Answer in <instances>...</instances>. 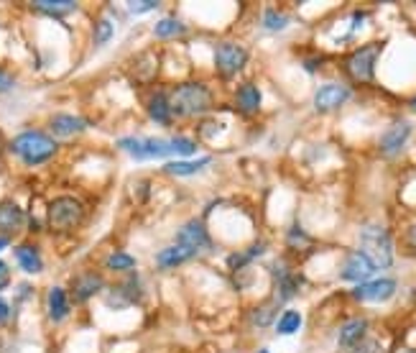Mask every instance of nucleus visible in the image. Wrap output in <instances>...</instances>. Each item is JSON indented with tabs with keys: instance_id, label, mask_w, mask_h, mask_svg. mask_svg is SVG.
I'll return each mask as SVG.
<instances>
[{
	"instance_id": "obj_1",
	"label": "nucleus",
	"mask_w": 416,
	"mask_h": 353,
	"mask_svg": "<svg viewBox=\"0 0 416 353\" xmlns=\"http://www.w3.org/2000/svg\"><path fill=\"white\" fill-rule=\"evenodd\" d=\"M171 118L189 120V118H205L212 110V90L209 85L186 80L171 87L169 92Z\"/></svg>"
},
{
	"instance_id": "obj_2",
	"label": "nucleus",
	"mask_w": 416,
	"mask_h": 353,
	"mask_svg": "<svg viewBox=\"0 0 416 353\" xmlns=\"http://www.w3.org/2000/svg\"><path fill=\"white\" fill-rule=\"evenodd\" d=\"M59 151V143L57 138H52V134H44V131H36V128H29V131H21L18 136H13L10 141V154L15 159H21V164L26 166H41L46 161H52Z\"/></svg>"
},
{
	"instance_id": "obj_3",
	"label": "nucleus",
	"mask_w": 416,
	"mask_h": 353,
	"mask_svg": "<svg viewBox=\"0 0 416 353\" xmlns=\"http://www.w3.org/2000/svg\"><path fill=\"white\" fill-rule=\"evenodd\" d=\"M360 240V254L378 269H391L394 266V236L380 223H365L357 233Z\"/></svg>"
},
{
	"instance_id": "obj_4",
	"label": "nucleus",
	"mask_w": 416,
	"mask_h": 353,
	"mask_svg": "<svg viewBox=\"0 0 416 353\" xmlns=\"http://www.w3.org/2000/svg\"><path fill=\"white\" fill-rule=\"evenodd\" d=\"M84 220V205L77 197L61 195L54 197L46 208V223L54 233H72Z\"/></svg>"
},
{
	"instance_id": "obj_5",
	"label": "nucleus",
	"mask_w": 416,
	"mask_h": 353,
	"mask_svg": "<svg viewBox=\"0 0 416 353\" xmlns=\"http://www.w3.org/2000/svg\"><path fill=\"white\" fill-rule=\"evenodd\" d=\"M380 49H383L380 41H371V44L352 49L345 59V75L357 85H371L376 80V62L380 57Z\"/></svg>"
},
{
	"instance_id": "obj_6",
	"label": "nucleus",
	"mask_w": 416,
	"mask_h": 353,
	"mask_svg": "<svg viewBox=\"0 0 416 353\" xmlns=\"http://www.w3.org/2000/svg\"><path fill=\"white\" fill-rule=\"evenodd\" d=\"M118 149H123L135 161H154V159L174 157L169 138H156V136H149V138L123 136V138H118Z\"/></svg>"
},
{
	"instance_id": "obj_7",
	"label": "nucleus",
	"mask_w": 416,
	"mask_h": 353,
	"mask_svg": "<svg viewBox=\"0 0 416 353\" xmlns=\"http://www.w3.org/2000/svg\"><path fill=\"white\" fill-rule=\"evenodd\" d=\"M212 57H215L217 75L223 77V80L238 77L246 69L248 59H251L248 49L240 41H220V44H215V54Z\"/></svg>"
},
{
	"instance_id": "obj_8",
	"label": "nucleus",
	"mask_w": 416,
	"mask_h": 353,
	"mask_svg": "<svg viewBox=\"0 0 416 353\" xmlns=\"http://www.w3.org/2000/svg\"><path fill=\"white\" fill-rule=\"evenodd\" d=\"M174 243L181 246V248H186L194 259L215 248V240H212V236H209L207 226H205V220L202 218L186 220L184 226L177 231V236H174Z\"/></svg>"
},
{
	"instance_id": "obj_9",
	"label": "nucleus",
	"mask_w": 416,
	"mask_h": 353,
	"mask_svg": "<svg viewBox=\"0 0 416 353\" xmlns=\"http://www.w3.org/2000/svg\"><path fill=\"white\" fill-rule=\"evenodd\" d=\"M271 274H274V282H276V297L274 300L278 305H286L289 300H294L299 294V289L304 287V277L294 271L289 266L286 259H278V261L271 264Z\"/></svg>"
},
{
	"instance_id": "obj_10",
	"label": "nucleus",
	"mask_w": 416,
	"mask_h": 353,
	"mask_svg": "<svg viewBox=\"0 0 416 353\" xmlns=\"http://www.w3.org/2000/svg\"><path fill=\"white\" fill-rule=\"evenodd\" d=\"M143 297V284H141V277L138 274H128L123 282L118 284H112L105 294V305L110 310H126V308H133L138 305Z\"/></svg>"
},
{
	"instance_id": "obj_11",
	"label": "nucleus",
	"mask_w": 416,
	"mask_h": 353,
	"mask_svg": "<svg viewBox=\"0 0 416 353\" xmlns=\"http://www.w3.org/2000/svg\"><path fill=\"white\" fill-rule=\"evenodd\" d=\"M411 134H414V123H411L409 118H396L394 123L383 131V136H380V141H378L380 157H388V159L399 157L403 151V146L409 143Z\"/></svg>"
},
{
	"instance_id": "obj_12",
	"label": "nucleus",
	"mask_w": 416,
	"mask_h": 353,
	"mask_svg": "<svg viewBox=\"0 0 416 353\" xmlns=\"http://www.w3.org/2000/svg\"><path fill=\"white\" fill-rule=\"evenodd\" d=\"M350 98H352V90L345 82H325L314 92V110L317 113H334Z\"/></svg>"
},
{
	"instance_id": "obj_13",
	"label": "nucleus",
	"mask_w": 416,
	"mask_h": 353,
	"mask_svg": "<svg viewBox=\"0 0 416 353\" xmlns=\"http://www.w3.org/2000/svg\"><path fill=\"white\" fill-rule=\"evenodd\" d=\"M399 284H396V279L391 277H383V279H371V282H365V284H357L350 297L355 302H371V305H378V302H388L391 297L396 294Z\"/></svg>"
},
{
	"instance_id": "obj_14",
	"label": "nucleus",
	"mask_w": 416,
	"mask_h": 353,
	"mask_svg": "<svg viewBox=\"0 0 416 353\" xmlns=\"http://www.w3.org/2000/svg\"><path fill=\"white\" fill-rule=\"evenodd\" d=\"M105 289V277L100 271H80L72 284H69V300H75L77 305H84L89 302L95 294H100Z\"/></svg>"
},
{
	"instance_id": "obj_15",
	"label": "nucleus",
	"mask_w": 416,
	"mask_h": 353,
	"mask_svg": "<svg viewBox=\"0 0 416 353\" xmlns=\"http://www.w3.org/2000/svg\"><path fill=\"white\" fill-rule=\"evenodd\" d=\"M368 331H371L368 317H350V320H345L340 325V331H337V346H340V351L342 353L355 351L360 343L368 340Z\"/></svg>"
},
{
	"instance_id": "obj_16",
	"label": "nucleus",
	"mask_w": 416,
	"mask_h": 353,
	"mask_svg": "<svg viewBox=\"0 0 416 353\" xmlns=\"http://www.w3.org/2000/svg\"><path fill=\"white\" fill-rule=\"evenodd\" d=\"M371 274H376V266H373L360 251H350L340 266V277L345 279V282H352V284L371 282Z\"/></svg>"
},
{
	"instance_id": "obj_17",
	"label": "nucleus",
	"mask_w": 416,
	"mask_h": 353,
	"mask_svg": "<svg viewBox=\"0 0 416 353\" xmlns=\"http://www.w3.org/2000/svg\"><path fill=\"white\" fill-rule=\"evenodd\" d=\"M49 131H52V138H72V136H80L87 131V120L82 115L57 113L49 118Z\"/></svg>"
},
{
	"instance_id": "obj_18",
	"label": "nucleus",
	"mask_w": 416,
	"mask_h": 353,
	"mask_svg": "<svg viewBox=\"0 0 416 353\" xmlns=\"http://www.w3.org/2000/svg\"><path fill=\"white\" fill-rule=\"evenodd\" d=\"M29 215L23 212V208L13 200H0V233L10 238L13 233H18L26 226Z\"/></svg>"
},
{
	"instance_id": "obj_19",
	"label": "nucleus",
	"mask_w": 416,
	"mask_h": 353,
	"mask_svg": "<svg viewBox=\"0 0 416 353\" xmlns=\"http://www.w3.org/2000/svg\"><path fill=\"white\" fill-rule=\"evenodd\" d=\"M260 103H263V95H260V87L255 82H243L238 85L235 90V110L243 115H258Z\"/></svg>"
},
{
	"instance_id": "obj_20",
	"label": "nucleus",
	"mask_w": 416,
	"mask_h": 353,
	"mask_svg": "<svg viewBox=\"0 0 416 353\" xmlns=\"http://www.w3.org/2000/svg\"><path fill=\"white\" fill-rule=\"evenodd\" d=\"M46 310H49V320L52 323H64L69 317L72 302H69V292L64 287H52L46 294Z\"/></svg>"
},
{
	"instance_id": "obj_21",
	"label": "nucleus",
	"mask_w": 416,
	"mask_h": 353,
	"mask_svg": "<svg viewBox=\"0 0 416 353\" xmlns=\"http://www.w3.org/2000/svg\"><path fill=\"white\" fill-rule=\"evenodd\" d=\"M13 256L18 266H21L26 274H41L44 271V259H41V251L34 243H18L13 248Z\"/></svg>"
},
{
	"instance_id": "obj_22",
	"label": "nucleus",
	"mask_w": 416,
	"mask_h": 353,
	"mask_svg": "<svg viewBox=\"0 0 416 353\" xmlns=\"http://www.w3.org/2000/svg\"><path fill=\"white\" fill-rule=\"evenodd\" d=\"M146 110H149V118L156 126H171L174 123L169 106V92H154L149 98V103H146Z\"/></svg>"
},
{
	"instance_id": "obj_23",
	"label": "nucleus",
	"mask_w": 416,
	"mask_h": 353,
	"mask_svg": "<svg viewBox=\"0 0 416 353\" xmlns=\"http://www.w3.org/2000/svg\"><path fill=\"white\" fill-rule=\"evenodd\" d=\"M77 8H80V3H75V0H36V3H31V10H36L41 15H52V18L75 13Z\"/></svg>"
},
{
	"instance_id": "obj_24",
	"label": "nucleus",
	"mask_w": 416,
	"mask_h": 353,
	"mask_svg": "<svg viewBox=\"0 0 416 353\" xmlns=\"http://www.w3.org/2000/svg\"><path fill=\"white\" fill-rule=\"evenodd\" d=\"M194 256L186 251V248L177 246V243H171V246L161 248L156 254V266L158 269H177V266H181V264L192 261Z\"/></svg>"
},
{
	"instance_id": "obj_25",
	"label": "nucleus",
	"mask_w": 416,
	"mask_h": 353,
	"mask_svg": "<svg viewBox=\"0 0 416 353\" xmlns=\"http://www.w3.org/2000/svg\"><path fill=\"white\" fill-rule=\"evenodd\" d=\"M268 248V243L266 240H255L253 246H248L246 251H235V254H230L228 256V269L230 271H240V269H246L248 264L251 261H255L263 251Z\"/></svg>"
},
{
	"instance_id": "obj_26",
	"label": "nucleus",
	"mask_w": 416,
	"mask_h": 353,
	"mask_svg": "<svg viewBox=\"0 0 416 353\" xmlns=\"http://www.w3.org/2000/svg\"><path fill=\"white\" fill-rule=\"evenodd\" d=\"M209 161H212L209 157H202L197 161H169L164 166V172L171 174V177H192V174L202 172L205 166H209Z\"/></svg>"
},
{
	"instance_id": "obj_27",
	"label": "nucleus",
	"mask_w": 416,
	"mask_h": 353,
	"mask_svg": "<svg viewBox=\"0 0 416 353\" xmlns=\"http://www.w3.org/2000/svg\"><path fill=\"white\" fill-rule=\"evenodd\" d=\"M184 34H186V23L179 21V18H174V15H169V18H161V21H156V26H154V36L161 38V41H166V38L184 36Z\"/></svg>"
},
{
	"instance_id": "obj_28",
	"label": "nucleus",
	"mask_w": 416,
	"mask_h": 353,
	"mask_svg": "<svg viewBox=\"0 0 416 353\" xmlns=\"http://www.w3.org/2000/svg\"><path fill=\"white\" fill-rule=\"evenodd\" d=\"M286 246H289V251H294V254H304V251H309V248L314 246V240L299 223H294V226L289 228V233H286Z\"/></svg>"
},
{
	"instance_id": "obj_29",
	"label": "nucleus",
	"mask_w": 416,
	"mask_h": 353,
	"mask_svg": "<svg viewBox=\"0 0 416 353\" xmlns=\"http://www.w3.org/2000/svg\"><path fill=\"white\" fill-rule=\"evenodd\" d=\"M278 302L271 300V302H263V305H258V308H253L251 312V320L253 325H258V328H268V325L276 323V315H278Z\"/></svg>"
},
{
	"instance_id": "obj_30",
	"label": "nucleus",
	"mask_w": 416,
	"mask_h": 353,
	"mask_svg": "<svg viewBox=\"0 0 416 353\" xmlns=\"http://www.w3.org/2000/svg\"><path fill=\"white\" fill-rule=\"evenodd\" d=\"M299 328H302V312L299 310H286L276 320V333L278 336H294V333H299Z\"/></svg>"
},
{
	"instance_id": "obj_31",
	"label": "nucleus",
	"mask_w": 416,
	"mask_h": 353,
	"mask_svg": "<svg viewBox=\"0 0 416 353\" xmlns=\"http://www.w3.org/2000/svg\"><path fill=\"white\" fill-rule=\"evenodd\" d=\"M263 29L266 31H283L286 26H289V21H291V15L286 13V10H278V8H266L263 10Z\"/></svg>"
},
{
	"instance_id": "obj_32",
	"label": "nucleus",
	"mask_w": 416,
	"mask_h": 353,
	"mask_svg": "<svg viewBox=\"0 0 416 353\" xmlns=\"http://www.w3.org/2000/svg\"><path fill=\"white\" fill-rule=\"evenodd\" d=\"M105 266L110 271H133L138 266V261L131 254H126V251H115V254L105 259Z\"/></svg>"
},
{
	"instance_id": "obj_33",
	"label": "nucleus",
	"mask_w": 416,
	"mask_h": 353,
	"mask_svg": "<svg viewBox=\"0 0 416 353\" xmlns=\"http://www.w3.org/2000/svg\"><path fill=\"white\" fill-rule=\"evenodd\" d=\"M112 36H115V23H112L110 18H100V21L95 23V31H92L95 46H105Z\"/></svg>"
},
{
	"instance_id": "obj_34",
	"label": "nucleus",
	"mask_w": 416,
	"mask_h": 353,
	"mask_svg": "<svg viewBox=\"0 0 416 353\" xmlns=\"http://www.w3.org/2000/svg\"><path fill=\"white\" fill-rule=\"evenodd\" d=\"M169 141H171V151L179 154V157H194L197 154V141L189 138V136H174Z\"/></svg>"
},
{
	"instance_id": "obj_35",
	"label": "nucleus",
	"mask_w": 416,
	"mask_h": 353,
	"mask_svg": "<svg viewBox=\"0 0 416 353\" xmlns=\"http://www.w3.org/2000/svg\"><path fill=\"white\" fill-rule=\"evenodd\" d=\"M154 8H161V3H156V0H146V3H128V10H131L133 15L149 13V10H154Z\"/></svg>"
},
{
	"instance_id": "obj_36",
	"label": "nucleus",
	"mask_w": 416,
	"mask_h": 353,
	"mask_svg": "<svg viewBox=\"0 0 416 353\" xmlns=\"http://www.w3.org/2000/svg\"><path fill=\"white\" fill-rule=\"evenodd\" d=\"M403 248L416 254V223H409L406 231H403Z\"/></svg>"
},
{
	"instance_id": "obj_37",
	"label": "nucleus",
	"mask_w": 416,
	"mask_h": 353,
	"mask_svg": "<svg viewBox=\"0 0 416 353\" xmlns=\"http://www.w3.org/2000/svg\"><path fill=\"white\" fill-rule=\"evenodd\" d=\"M15 85V77L10 75V72H6V69H0V95H6V92L13 90Z\"/></svg>"
},
{
	"instance_id": "obj_38",
	"label": "nucleus",
	"mask_w": 416,
	"mask_h": 353,
	"mask_svg": "<svg viewBox=\"0 0 416 353\" xmlns=\"http://www.w3.org/2000/svg\"><path fill=\"white\" fill-rule=\"evenodd\" d=\"M8 284H10V266H8V264L0 259V292H3Z\"/></svg>"
},
{
	"instance_id": "obj_39",
	"label": "nucleus",
	"mask_w": 416,
	"mask_h": 353,
	"mask_svg": "<svg viewBox=\"0 0 416 353\" xmlns=\"http://www.w3.org/2000/svg\"><path fill=\"white\" fill-rule=\"evenodd\" d=\"M325 64V57H312V59H304V69L309 72V75H314L317 69Z\"/></svg>"
},
{
	"instance_id": "obj_40",
	"label": "nucleus",
	"mask_w": 416,
	"mask_h": 353,
	"mask_svg": "<svg viewBox=\"0 0 416 353\" xmlns=\"http://www.w3.org/2000/svg\"><path fill=\"white\" fill-rule=\"evenodd\" d=\"M10 323V305H8L6 297H0V325Z\"/></svg>"
},
{
	"instance_id": "obj_41",
	"label": "nucleus",
	"mask_w": 416,
	"mask_h": 353,
	"mask_svg": "<svg viewBox=\"0 0 416 353\" xmlns=\"http://www.w3.org/2000/svg\"><path fill=\"white\" fill-rule=\"evenodd\" d=\"M31 292H34V287H31V284H18V302L29 300Z\"/></svg>"
},
{
	"instance_id": "obj_42",
	"label": "nucleus",
	"mask_w": 416,
	"mask_h": 353,
	"mask_svg": "<svg viewBox=\"0 0 416 353\" xmlns=\"http://www.w3.org/2000/svg\"><path fill=\"white\" fill-rule=\"evenodd\" d=\"M6 246H10V238H6V236H0V251H3Z\"/></svg>"
},
{
	"instance_id": "obj_43",
	"label": "nucleus",
	"mask_w": 416,
	"mask_h": 353,
	"mask_svg": "<svg viewBox=\"0 0 416 353\" xmlns=\"http://www.w3.org/2000/svg\"><path fill=\"white\" fill-rule=\"evenodd\" d=\"M258 353H271V351H268V348H260V351Z\"/></svg>"
},
{
	"instance_id": "obj_44",
	"label": "nucleus",
	"mask_w": 416,
	"mask_h": 353,
	"mask_svg": "<svg viewBox=\"0 0 416 353\" xmlns=\"http://www.w3.org/2000/svg\"><path fill=\"white\" fill-rule=\"evenodd\" d=\"M411 108H414V110H416V98H414V100H411Z\"/></svg>"
}]
</instances>
